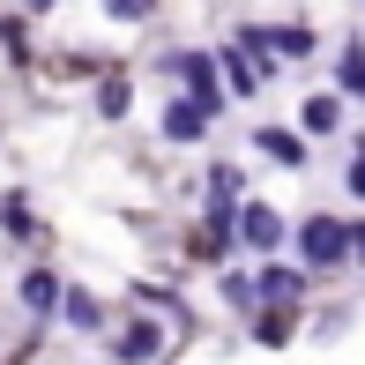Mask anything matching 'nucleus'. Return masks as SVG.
I'll use <instances>...</instances> for the list:
<instances>
[{
    "label": "nucleus",
    "mask_w": 365,
    "mask_h": 365,
    "mask_svg": "<svg viewBox=\"0 0 365 365\" xmlns=\"http://www.w3.org/2000/svg\"><path fill=\"white\" fill-rule=\"evenodd\" d=\"M336 75H343V90H351V97H365V45H351V53L336 60Z\"/></svg>",
    "instance_id": "nucleus-15"
},
{
    "label": "nucleus",
    "mask_w": 365,
    "mask_h": 365,
    "mask_svg": "<svg viewBox=\"0 0 365 365\" xmlns=\"http://www.w3.org/2000/svg\"><path fill=\"white\" fill-rule=\"evenodd\" d=\"M60 313H68V321L82 328V336H97V328H105V306H97L90 291H60Z\"/></svg>",
    "instance_id": "nucleus-11"
},
{
    "label": "nucleus",
    "mask_w": 365,
    "mask_h": 365,
    "mask_svg": "<svg viewBox=\"0 0 365 365\" xmlns=\"http://www.w3.org/2000/svg\"><path fill=\"white\" fill-rule=\"evenodd\" d=\"M0 231H15V239H38V217H30L23 194H0Z\"/></svg>",
    "instance_id": "nucleus-13"
},
{
    "label": "nucleus",
    "mask_w": 365,
    "mask_h": 365,
    "mask_svg": "<svg viewBox=\"0 0 365 365\" xmlns=\"http://www.w3.org/2000/svg\"><path fill=\"white\" fill-rule=\"evenodd\" d=\"M23 306H30V313H53V306H60V276H53V269H30V276H23Z\"/></svg>",
    "instance_id": "nucleus-12"
},
{
    "label": "nucleus",
    "mask_w": 365,
    "mask_h": 365,
    "mask_svg": "<svg viewBox=\"0 0 365 365\" xmlns=\"http://www.w3.org/2000/svg\"><path fill=\"white\" fill-rule=\"evenodd\" d=\"M112 15H120V23H149V15H157V0H105Z\"/></svg>",
    "instance_id": "nucleus-19"
},
{
    "label": "nucleus",
    "mask_w": 365,
    "mask_h": 365,
    "mask_svg": "<svg viewBox=\"0 0 365 365\" xmlns=\"http://www.w3.org/2000/svg\"><path fill=\"white\" fill-rule=\"evenodd\" d=\"M254 149H261V157H276V164H306V142H298L291 127H261Z\"/></svg>",
    "instance_id": "nucleus-9"
},
{
    "label": "nucleus",
    "mask_w": 365,
    "mask_h": 365,
    "mask_svg": "<svg viewBox=\"0 0 365 365\" xmlns=\"http://www.w3.org/2000/svg\"><path fill=\"white\" fill-rule=\"evenodd\" d=\"M239 45H246V53L306 60V53H313V30H306V23H246V30H239Z\"/></svg>",
    "instance_id": "nucleus-2"
},
{
    "label": "nucleus",
    "mask_w": 365,
    "mask_h": 365,
    "mask_svg": "<svg viewBox=\"0 0 365 365\" xmlns=\"http://www.w3.org/2000/svg\"><path fill=\"white\" fill-rule=\"evenodd\" d=\"M164 68L187 82V97L209 112V120L224 112V75H217V60H209V53H164Z\"/></svg>",
    "instance_id": "nucleus-1"
},
{
    "label": "nucleus",
    "mask_w": 365,
    "mask_h": 365,
    "mask_svg": "<svg viewBox=\"0 0 365 365\" xmlns=\"http://www.w3.org/2000/svg\"><path fill=\"white\" fill-rule=\"evenodd\" d=\"M298 120H306V135H336L343 105H336V97H298Z\"/></svg>",
    "instance_id": "nucleus-10"
},
{
    "label": "nucleus",
    "mask_w": 365,
    "mask_h": 365,
    "mask_svg": "<svg viewBox=\"0 0 365 365\" xmlns=\"http://www.w3.org/2000/svg\"><path fill=\"white\" fill-rule=\"evenodd\" d=\"M38 8H53V0H30V15H38Z\"/></svg>",
    "instance_id": "nucleus-22"
},
{
    "label": "nucleus",
    "mask_w": 365,
    "mask_h": 365,
    "mask_svg": "<svg viewBox=\"0 0 365 365\" xmlns=\"http://www.w3.org/2000/svg\"><path fill=\"white\" fill-rule=\"evenodd\" d=\"M202 127H209V112H202V105H187V97L164 112V142H202Z\"/></svg>",
    "instance_id": "nucleus-8"
},
{
    "label": "nucleus",
    "mask_w": 365,
    "mask_h": 365,
    "mask_svg": "<svg viewBox=\"0 0 365 365\" xmlns=\"http://www.w3.org/2000/svg\"><path fill=\"white\" fill-rule=\"evenodd\" d=\"M217 75H224L231 97H261V68H254V53H246V45H231V53L217 60Z\"/></svg>",
    "instance_id": "nucleus-7"
},
{
    "label": "nucleus",
    "mask_w": 365,
    "mask_h": 365,
    "mask_svg": "<svg viewBox=\"0 0 365 365\" xmlns=\"http://www.w3.org/2000/svg\"><path fill=\"white\" fill-rule=\"evenodd\" d=\"M224 306H239V313L254 306V276H246V269H231V276H224Z\"/></svg>",
    "instance_id": "nucleus-18"
},
{
    "label": "nucleus",
    "mask_w": 365,
    "mask_h": 365,
    "mask_svg": "<svg viewBox=\"0 0 365 365\" xmlns=\"http://www.w3.org/2000/svg\"><path fill=\"white\" fill-rule=\"evenodd\" d=\"M0 53L30 60V23H23V15H8V23H0Z\"/></svg>",
    "instance_id": "nucleus-16"
},
{
    "label": "nucleus",
    "mask_w": 365,
    "mask_h": 365,
    "mask_svg": "<svg viewBox=\"0 0 365 365\" xmlns=\"http://www.w3.org/2000/svg\"><path fill=\"white\" fill-rule=\"evenodd\" d=\"M291 321H298L291 306H269L261 313V343H291Z\"/></svg>",
    "instance_id": "nucleus-17"
},
{
    "label": "nucleus",
    "mask_w": 365,
    "mask_h": 365,
    "mask_svg": "<svg viewBox=\"0 0 365 365\" xmlns=\"http://www.w3.org/2000/svg\"><path fill=\"white\" fill-rule=\"evenodd\" d=\"M127 97H135V90H127V75H105V82H97V112H105V120H120Z\"/></svg>",
    "instance_id": "nucleus-14"
},
{
    "label": "nucleus",
    "mask_w": 365,
    "mask_h": 365,
    "mask_svg": "<svg viewBox=\"0 0 365 365\" xmlns=\"http://www.w3.org/2000/svg\"><path fill=\"white\" fill-rule=\"evenodd\" d=\"M351 194H365V149L351 157Z\"/></svg>",
    "instance_id": "nucleus-20"
},
{
    "label": "nucleus",
    "mask_w": 365,
    "mask_h": 365,
    "mask_svg": "<svg viewBox=\"0 0 365 365\" xmlns=\"http://www.w3.org/2000/svg\"><path fill=\"white\" fill-rule=\"evenodd\" d=\"M164 343H172L164 328H149V321H127L120 336H112V358H120V365H149V358L164 351Z\"/></svg>",
    "instance_id": "nucleus-4"
},
{
    "label": "nucleus",
    "mask_w": 365,
    "mask_h": 365,
    "mask_svg": "<svg viewBox=\"0 0 365 365\" xmlns=\"http://www.w3.org/2000/svg\"><path fill=\"white\" fill-rule=\"evenodd\" d=\"M298 254H306L313 269H336V261L351 254V231H343L336 217H306L298 224Z\"/></svg>",
    "instance_id": "nucleus-3"
},
{
    "label": "nucleus",
    "mask_w": 365,
    "mask_h": 365,
    "mask_svg": "<svg viewBox=\"0 0 365 365\" xmlns=\"http://www.w3.org/2000/svg\"><path fill=\"white\" fill-rule=\"evenodd\" d=\"M231 231H239L246 246H261V254H269V246H284V217H276V209H261V202H246Z\"/></svg>",
    "instance_id": "nucleus-5"
},
{
    "label": "nucleus",
    "mask_w": 365,
    "mask_h": 365,
    "mask_svg": "<svg viewBox=\"0 0 365 365\" xmlns=\"http://www.w3.org/2000/svg\"><path fill=\"white\" fill-rule=\"evenodd\" d=\"M298 291H306V276H298V269H276V261H269V269H254V306H291Z\"/></svg>",
    "instance_id": "nucleus-6"
},
{
    "label": "nucleus",
    "mask_w": 365,
    "mask_h": 365,
    "mask_svg": "<svg viewBox=\"0 0 365 365\" xmlns=\"http://www.w3.org/2000/svg\"><path fill=\"white\" fill-rule=\"evenodd\" d=\"M351 254H358V261H365V224H358V231H351Z\"/></svg>",
    "instance_id": "nucleus-21"
}]
</instances>
